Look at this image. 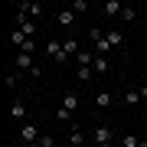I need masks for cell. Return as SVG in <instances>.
<instances>
[{"mask_svg": "<svg viewBox=\"0 0 147 147\" xmlns=\"http://www.w3.org/2000/svg\"><path fill=\"white\" fill-rule=\"evenodd\" d=\"M69 144H72V147H82V144H85V134H82L79 121H75V124H69Z\"/></svg>", "mask_w": 147, "mask_h": 147, "instance_id": "obj_4", "label": "cell"}, {"mask_svg": "<svg viewBox=\"0 0 147 147\" xmlns=\"http://www.w3.org/2000/svg\"><path fill=\"white\" fill-rule=\"evenodd\" d=\"M20 85V72H7V88H16Z\"/></svg>", "mask_w": 147, "mask_h": 147, "instance_id": "obj_22", "label": "cell"}, {"mask_svg": "<svg viewBox=\"0 0 147 147\" xmlns=\"http://www.w3.org/2000/svg\"><path fill=\"white\" fill-rule=\"evenodd\" d=\"M13 65H16V69H30V72H33V69H36V65H33V56H30V53H16Z\"/></svg>", "mask_w": 147, "mask_h": 147, "instance_id": "obj_8", "label": "cell"}, {"mask_svg": "<svg viewBox=\"0 0 147 147\" xmlns=\"http://www.w3.org/2000/svg\"><path fill=\"white\" fill-rule=\"evenodd\" d=\"M121 147H144V141L134 137V134H124V137H121Z\"/></svg>", "mask_w": 147, "mask_h": 147, "instance_id": "obj_15", "label": "cell"}, {"mask_svg": "<svg viewBox=\"0 0 147 147\" xmlns=\"http://www.w3.org/2000/svg\"><path fill=\"white\" fill-rule=\"evenodd\" d=\"M121 16H124V20H127V23H131V20H134V16H137V10H134V7H124V10H121Z\"/></svg>", "mask_w": 147, "mask_h": 147, "instance_id": "obj_25", "label": "cell"}, {"mask_svg": "<svg viewBox=\"0 0 147 147\" xmlns=\"http://www.w3.org/2000/svg\"><path fill=\"white\" fill-rule=\"evenodd\" d=\"M92 75H95L92 65H79V79H82V82H92Z\"/></svg>", "mask_w": 147, "mask_h": 147, "instance_id": "obj_20", "label": "cell"}, {"mask_svg": "<svg viewBox=\"0 0 147 147\" xmlns=\"http://www.w3.org/2000/svg\"><path fill=\"white\" fill-rule=\"evenodd\" d=\"M98 147H111V144H98Z\"/></svg>", "mask_w": 147, "mask_h": 147, "instance_id": "obj_27", "label": "cell"}, {"mask_svg": "<svg viewBox=\"0 0 147 147\" xmlns=\"http://www.w3.org/2000/svg\"><path fill=\"white\" fill-rule=\"evenodd\" d=\"M62 108L75 115V108H79V95H75V92H65V98H62Z\"/></svg>", "mask_w": 147, "mask_h": 147, "instance_id": "obj_10", "label": "cell"}, {"mask_svg": "<svg viewBox=\"0 0 147 147\" xmlns=\"http://www.w3.org/2000/svg\"><path fill=\"white\" fill-rule=\"evenodd\" d=\"M105 39H108V46H111V49H118L121 42H124V33H118V30H111V33H105Z\"/></svg>", "mask_w": 147, "mask_h": 147, "instance_id": "obj_11", "label": "cell"}, {"mask_svg": "<svg viewBox=\"0 0 147 147\" xmlns=\"http://www.w3.org/2000/svg\"><path fill=\"white\" fill-rule=\"evenodd\" d=\"M62 49H65V56H79V53H82L75 39H65V46H62Z\"/></svg>", "mask_w": 147, "mask_h": 147, "instance_id": "obj_17", "label": "cell"}, {"mask_svg": "<svg viewBox=\"0 0 147 147\" xmlns=\"http://www.w3.org/2000/svg\"><path fill=\"white\" fill-rule=\"evenodd\" d=\"M95 59H98V56H95V49H82V53L75 56V62H79V65H95Z\"/></svg>", "mask_w": 147, "mask_h": 147, "instance_id": "obj_9", "label": "cell"}, {"mask_svg": "<svg viewBox=\"0 0 147 147\" xmlns=\"http://www.w3.org/2000/svg\"><path fill=\"white\" fill-rule=\"evenodd\" d=\"M33 147H56V137H53V134H42V137H39V141L33 144Z\"/></svg>", "mask_w": 147, "mask_h": 147, "instance_id": "obj_21", "label": "cell"}, {"mask_svg": "<svg viewBox=\"0 0 147 147\" xmlns=\"http://www.w3.org/2000/svg\"><path fill=\"white\" fill-rule=\"evenodd\" d=\"M72 10L75 13H85V10H88V0H72Z\"/></svg>", "mask_w": 147, "mask_h": 147, "instance_id": "obj_23", "label": "cell"}, {"mask_svg": "<svg viewBox=\"0 0 147 147\" xmlns=\"http://www.w3.org/2000/svg\"><path fill=\"white\" fill-rule=\"evenodd\" d=\"M56 118L62 121V124H75V118H72V111H65V108H59V111H56Z\"/></svg>", "mask_w": 147, "mask_h": 147, "instance_id": "obj_19", "label": "cell"}, {"mask_svg": "<svg viewBox=\"0 0 147 147\" xmlns=\"http://www.w3.org/2000/svg\"><path fill=\"white\" fill-rule=\"evenodd\" d=\"M7 39H10V42H13L16 49H20L23 42H26V36H23V30H13V33H10V36H7Z\"/></svg>", "mask_w": 147, "mask_h": 147, "instance_id": "obj_16", "label": "cell"}, {"mask_svg": "<svg viewBox=\"0 0 147 147\" xmlns=\"http://www.w3.org/2000/svg\"><path fill=\"white\" fill-rule=\"evenodd\" d=\"M46 53H49V59H56L59 65H65V62H69V56H65V49L59 46L56 39H49V42H46Z\"/></svg>", "mask_w": 147, "mask_h": 147, "instance_id": "obj_2", "label": "cell"}, {"mask_svg": "<svg viewBox=\"0 0 147 147\" xmlns=\"http://www.w3.org/2000/svg\"><path fill=\"white\" fill-rule=\"evenodd\" d=\"M111 101H115L111 92H98V95H95V105H98V108H111Z\"/></svg>", "mask_w": 147, "mask_h": 147, "instance_id": "obj_12", "label": "cell"}, {"mask_svg": "<svg viewBox=\"0 0 147 147\" xmlns=\"http://www.w3.org/2000/svg\"><path fill=\"white\" fill-rule=\"evenodd\" d=\"M56 23H59V26H72V23H75V10H72V7H69V10H59L56 13Z\"/></svg>", "mask_w": 147, "mask_h": 147, "instance_id": "obj_5", "label": "cell"}, {"mask_svg": "<svg viewBox=\"0 0 147 147\" xmlns=\"http://www.w3.org/2000/svg\"><path fill=\"white\" fill-rule=\"evenodd\" d=\"M10 118H13V121H26V101L16 98L13 105H10Z\"/></svg>", "mask_w": 147, "mask_h": 147, "instance_id": "obj_6", "label": "cell"}, {"mask_svg": "<svg viewBox=\"0 0 147 147\" xmlns=\"http://www.w3.org/2000/svg\"><path fill=\"white\" fill-rule=\"evenodd\" d=\"M141 98H147V85H144V88H141Z\"/></svg>", "mask_w": 147, "mask_h": 147, "instance_id": "obj_26", "label": "cell"}, {"mask_svg": "<svg viewBox=\"0 0 147 147\" xmlns=\"http://www.w3.org/2000/svg\"><path fill=\"white\" fill-rule=\"evenodd\" d=\"M20 137H23V144H26V147H33L42 134H39V127H36V124H23V127H20Z\"/></svg>", "mask_w": 147, "mask_h": 147, "instance_id": "obj_3", "label": "cell"}, {"mask_svg": "<svg viewBox=\"0 0 147 147\" xmlns=\"http://www.w3.org/2000/svg\"><path fill=\"white\" fill-rule=\"evenodd\" d=\"M20 53H30V56H33V53H36V39H26V42L20 46Z\"/></svg>", "mask_w": 147, "mask_h": 147, "instance_id": "obj_24", "label": "cell"}, {"mask_svg": "<svg viewBox=\"0 0 147 147\" xmlns=\"http://www.w3.org/2000/svg\"><path fill=\"white\" fill-rule=\"evenodd\" d=\"M137 101H141V88H127V92H124V105H131V108H134Z\"/></svg>", "mask_w": 147, "mask_h": 147, "instance_id": "obj_13", "label": "cell"}, {"mask_svg": "<svg viewBox=\"0 0 147 147\" xmlns=\"http://www.w3.org/2000/svg\"><path fill=\"white\" fill-rule=\"evenodd\" d=\"M108 65H111V62H108V56H98L92 69H95V72H108Z\"/></svg>", "mask_w": 147, "mask_h": 147, "instance_id": "obj_18", "label": "cell"}, {"mask_svg": "<svg viewBox=\"0 0 147 147\" xmlns=\"http://www.w3.org/2000/svg\"><path fill=\"white\" fill-rule=\"evenodd\" d=\"M16 10H20V13H26V16H39V13H42V3H36V0H33V3H30V0H23Z\"/></svg>", "mask_w": 147, "mask_h": 147, "instance_id": "obj_7", "label": "cell"}, {"mask_svg": "<svg viewBox=\"0 0 147 147\" xmlns=\"http://www.w3.org/2000/svg\"><path fill=\"white\" fill-rule=\"evenodd\" d=\"M111 137H115V127H111V124H98L92 131V141L95 144H111Z\"/></svg>", "mask_w": 147, "mask_h": 147, "instance_id": "obj_1", "label": "cell"}, {"mask_svg": "<svg viewBox=\"0 0 147 147\" xmlns=\"http://www.w3.org/2000/svg\"><path fill=\"white\" fill-rule=\"evenodd\" d=\"M121 10H124V3H118V0H108V3H105V13L108 16H118Z\"/></svg>", "mask_w": 147, "mask_h": 147, "instance_id": "obj_14", "label": "cell"}]
</instances>
